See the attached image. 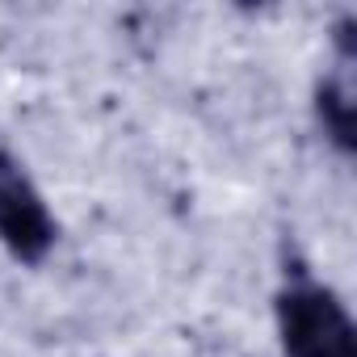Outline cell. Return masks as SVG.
I'll return each instance as SVG.
<instances>
[{
    "instance_id": "1",
    "label": "cell",
    "mask_w": 357,
    "mask_h": 357,
    "mask_svg": "<svg viewBox=\"0 0 357 357\" xmlns=\"http://www.w3.org/2000/svg\"><path fill=\"white\" fill-rule=\"evenodd\" d=\"M290 336H294V344H298L303 357H353L349 353V328H344L340 311L328 298L303 303Z\"/></svg>"
}]
</instances>
